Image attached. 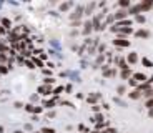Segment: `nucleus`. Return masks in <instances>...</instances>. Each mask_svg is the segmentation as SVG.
Segmentation results:
<instances>
[{"instance_id": "7", "label": "nucleus", "mask_w": 153, "mask_h": 133, "mask_svg": "<svg viewBox=\"0 0 153 133\" xmlns=\"http://www.w3.org/2000/svg\"><path fill=\"white\" fill-rule=\"evenodd\" d=\"M133 78L137 80L138 83H145V82H148V77H146L145 73H135Z\"/></svg>"}, {"instance_id": "14", "label": "nucleus", "mask_w": 153, "mask_h": 133, "mask_svg": "<svg viewBox=\"0 0 153 133\" xmlns=\"http://www.w3.org/2000/svg\"><path fill=\"white\" fill-rule=\"evenodd\" d=\"M130 75H131V70L130 68H126V70H122V73H120V77L125 80H130Z\"/></svg>"}, {"instance_id": "34", "label": "nucleus", "mask_w": 153, "mask_h": 133, "mask_svg": "<svg viewBox=\"0 0 153 133\" xmlns=\"http://www.w3.org/2000/svg\"><path fill=\"white\" fill-rule=\"evenodd\" d=\"M13 133H22V132H13Z\"/></svg>"}, {"instance_id": "8", "label": "nucleus", "mask_w": 153, "mask_h": 133, "mask_svg": "<svg viewBox=\"0 0 153 133\" xmlns=\"http://www.w3.org/2000/svg\"><path fill=\"white\" fill-rule=\"evenodd\" d=\"M126 62H128V63H137L138 62V55H137V52H130L128 53V57H126Z\"/></svg>"}, {"instance_id": "31", "label": "nucleus", "mask_w": 153, "mask_h": 133, "mask_svg": "<svg viewBox=\"0 0 153 133\" xmlns=\"http://www.w3.org/2000/svg\"><path fill=\"white\" fill-rule=\"evenodd\" d=\"M2 33H5V30L2 28V27H0V35H2Z\"/></svg>"}, {"instance_id": "12", "label": "nucleus", "mask_w": 153, "mask_h": 133, "mask_svg": "<svg viewBox=\"0 0 153 133\" xmlns=\"http://www.w3.org/2000/svg\"><path fill=\"white\" fill-rule=\"evenodd\" d=\"M140 4H142V10H143V12L150 10V8H153V2H152V0H146V2H140Z\"/></svg>"}, {"instance_id": "18", "label": "nucleus", "mask_w": 153, "mask_h": 133, "mask_svg": "<svg viewBox=\"0 0 153 133\" xmlns=\"http://www.w3.org/2000/svg\"><path fill=\"white\" fill-rule=\"evenodd\" d=\"M142 63L145 65L146 68H152V67H153V62H152V60H148V58H142Z\"/></svg>"}, {"instance_id": "20", "label": "nucleus", "mask_w": 153, "mask_h": 133, "mask_svg": "<svg viewBox=\"0 0 153 133\" xmlns=\"http://www.w3.org/2000/svg\"><path fill=\"white\" fill-rule=\"evenodd\" d=\"M98 98H100V95H98V93H95V95H90V97H88V102H90V103H95Z\"/></svg>"}, {"instance_id": "19", "label": "nucleus", "mask_w": 153, "mask_h": 133, "mask_svg": "<svg viewBox=\"0 0 153 133\" xmlns=\"http://www.w3.org/2000/svg\"><path fill=\"white\" fill-rule=\"evenodd\" d=\"M117 91H118V95H123L126 91V87L125 85H118V87H117Z\"/></svg>"}, {"instance_id": "9", "label": "nucleus", "mask_w": 153, "mask_h": 133, "mask_svg": "<svg viewBox=\"0 0 153 133\" xmlns=\"http://www.w3.org/2000/svg\"><path fill=\"white\" fill-rule=\"evenodd\" d=\"M92 30H93V22H90V20H87V22H85V28H83V35L92 33Z\"/></svg>"}, {"instance_id": "27", "label": "nucleus", "mask_w": 153, "mask_h": 133, "mask_svg": "<svg viewBox=\"0 0 153 133\" xmlns=\"http://www.w3.org/2000/svg\"><path fill=\"white\" fill-rule=\"evenodd\" d=\"M53 105H55V100H50V102H45V106H47V108H52Z\"/></svg>"}, {"instance_id": "1", "label": "nucleus", "mask_w": 153, "mask_h": 133, "mask_svg": "<svg viewBox=\"0 0 153 133\" xmlns=\"http://www.w3.org/2000/svg\"><path fill=\"white\" fill-rule=\"evenodd\" d=\"M113 45L125 48V47H128V45H130V40H126L125 37H118V38H115V40H113Z\"/></svg>"}, {"instance_id": "21", "label": "nucleus", "mask_w": 153, "mask_h": 133, "mask_svg": "<svg viewBox=\"0 0 153 133\" xmlns=\"http://www.w3.org/2000/svg\"><path fill=\"white\" fill-rule=\"evenodd\" d=\"M135 20H137V22L138 23H145V15H142V13H140V15H137V17H135Z\"/></svg>"}, {"instance_id": "11", "label": "nucleus", "mask_w": 153, "mask_h": 133, "mask_svg": "<svg viewBox=\"0 0 153 133\" xmlns=\"http://www.w3.org/2000/svg\"><path fill=\"white\" fill-rule=\"evenodd\" d=\"M38 91L43 93V95H50V93H52V87H50V85H42V87L38 88Z\"/></svg>"}, {"instance_id": "13", "label": "nucleus", "mask_w": 153, "mask_h": 133, "mask_svg": "<svg viewBox=\"0 0 153 133\" xmlns=\"http://www.w3.org/2000/svg\"><path fill=\"white\" fill-rule=\"evenodd\" d=\"M95 2H92V4H88L87 5V8H85V15H92V12H93V8H95Z\"/></svg>"}, {"instance_id": "22", "label": "nucleus", "mask_w": 153, "mask_h": 133, "mask_svg": "<svg viewBox=\"0 0 153 133\" xmlns=\"http://www.w3.org/2000/svg\"><path fill=\"white\" fill-rule=\"evenodd\" d=\"M70 7H72V2H65V4H62V5H60L62 10H68Z\"/></svg>"}, {"instance_id": "6", "label": "nucleus", "mask_w": 153, "mask_h": 133, "mask_svg": "<svg viewBox=\"0 0 153 133\" xmlns=\"http://www.w3.org/2000/svg\"><path fill=\"white\" fill-rule=\"evenodd\" d=\"M128 97H130L131 100H138V98H142V97H143V93L138 90V88H135V90H131L130 93H128Z\"/></svg>"}, {"instance_id": "32", "label": "nucleus", "mask_w": 153, "mask_h": 133, "mask_svg": "<svg viewBox=\"0 0 153 133\" xmlns=\"http://www.w3.org/2000/svg\"><path fill=\"white\" fill-rule=\"evenodd\" d=\"M148 115H150V117H153V110H150V113H148Z\"/></svg>"}, {"instance_id": "4", "label": "nucleus", "mask_w": 153, "mask_h": 133, "mask_svg": "<svg viewBox=\"0 0 153 133\" xmlns=\"http://www.w3.org/2000/svg\"><path fill=\"white\" fill-rule=\"evenodd\" d=\"M135 35H137L138 38H150V30H146V28H140V30L135 32Z\"/></svg>"}, {"instance_id": "2", "label": "nucleus", "mask_w": 153, "mask_h": 133, "mask_svg": "<svg viewBox=\"0 0 153 133\" xmlns=\"http://www.w3.org/2000/svg\"><path fill=\"white\" fill-rule=\"evenodd\" d=\"M142 4H137V5H131L130 8H128V13H131V15H140V13H142Z\"/></svg>"}, {"instance_id": "3", "label": "nucleus", "mask_w": 153, "mask_h": 133, "mask_svg": "<svg viewBox=\"0 0 153 133\" xmlns=\"http://www.w3.org/2000/svg\"><path fill=\"white\" fill-rule=\"evenodd\" d=\"M83 5H78V8H76V10L75 12H73V13H72V15H70V19H72V20H75L76 19V22H78V20H80V17H82V13H83Z\"/></svg>"}, {"instance_id": "17", "label": "nucleus", "mask_w": 153, "mask_h": 133, "mask_svg": "<svg viewBox=\"0 0 153 133\" xmlns=\"http://www.w3.org/2000/svg\"><path fill=\"white\" fill-rule=\"evenodd\" d=\"M143 97H145V98H148V100H153V88H150V90L143 91Z\"/></svg>"}, {"instance_id": "29", "label": "nucleus", "mask_w": 153, "mask_h": 133, "mask_svg": "<svg viewBox=\"0 0 153 133\" xmlns=\"http://www.w3.org/2000/svg\"><path fill=\"white\" fill-rule=\"evenodd\" d=\"M107 133H118V132H117V130H115V128H110V130H108Z\"/></svg>"}, {"instance_id": "25", "label": "nucleus", "mask_w": 153, "mask_h": 133, "mask_svg": "<svg viewBox=\"0 0 153 133\" xmlns=\"http://www.w3.org/2000/svg\"><path fill=\"white\" fill-rule=\"evenodd\" d=\"M42 133H55L53 128H48V126H45V128H42Z\"/></svg>"}, {"instance_id": "30", "label": "nucleus", "mask_w": 153, "mask_h": 133, "mask_svg": "<svg viewBox=\"0 0 153 133\" xmlns=\"http://www.w3.org/2000/svg\"><path fill=\"white\" fill-rule=\"evenodd\" d=\"M148 83H153V75L150 77V78H148Z\"/></svg>"}, {"instance_id": "10", "label": "nucleus", "mask_w": 153, "mask_h": 133, "mask_svg": "<svg viewBox=\"0 0 153 133\" xmlns=\"http://www.w3.org/2000/svg\"><path fill=\"white\" fill-rule=\"evenodd\" d=\"M117 62H118V68H120V70L130 68V67H128V62H126L125 58H118V57H117Z\"/></svg>"}, {"instance_id": "15", "label": "nucleus", "mask_w": 153, "mask_h": 133, "mask_svg": "<svg viewBox=\"0 0 153 133\" xmlns=\"http://www.w3.org/2000/svg\"><path fill=\"white\" fill-rule=\"evenodd\" d=\"M131 25V20H122V22H118L115 27H118V28H123V27H128Z\"/></svg>"}, {"instance_id": "16", "label": "nucleus", "mask_w": 153, "mask_h": 133, "mask_svg": "<svg viewBox=\"0 0 153 133\" xmlns=\"http://www.w3.org/2000/svg\"><path fill=\"white\" fill-rule=\"evenodd\" d=\"M118 5H120V7L123 8V10H125L126 7H128V8L131 7V4H130V0H120V2H118Z\"/></svg>"}, {"instance_id": "28", "label": "nucleus", "mask_w": 153, "mask_h": 133, "mask_svg": "<svg viewBox=\"0 0 153 133\" xmlns=\"http://www.w3.org/2000/svg\"><path fill=\"white\" fill-rule=\"evenodd\" d=\"M2 23H4V25L7 27V28H8V27H10V25H12V23H10V20H8V19H2Z\"/></svg>"}, {"instance_id": "23", "label": "nucleus", "mask_w": 153, "mask_h": 133, "mask_svg": "<svg viewBox=\"0 0 153 133\" xmlns=\"http://www.w3.org/2000/svg\"><path fill=\"white\" fill-rule=\"evenodd\" d=\"M128 85H131V87L138 88V85H140V83H138V82H137L135 78H130V80H128Z\"/></svg>"}, {"instance_id": "26", "label": "nucleus", "mask_w": 153, "mask_h": 133, "mask_svg": "<svg viewBox=\"0 0 153 133\" xmlns=\"http://www.w3.org/2000/svg\"><path fill=\"white\" fill-rule=\"evenodd\" d=\"M33 63L37 65V67H43V63H42V60H38L37 57H33Z\"/></svg>"}, {"instance_id": "5", "label": "nucleus", "mask_w": 153, "mask_h": 133, "mask_svg": "<svg viewBox=\"0 0 153 133\" xmlns=\"http://www.w3.org/2000/svg\"><path fill=\"white\" fill-rule=\"evenodd\" d=\"M128 15V10H118L117 13H113V17H115V20H118V22H122V20H125V17Z\"/></svg>"}, {"instance_id": "33", "label": "nucleus", "mask_w": 153, "mask_h": 133, "mask_svg": "<svg viewBox=\"0 0 153 133\" xmlns=\"http://www.w3.org/2000/svg\"><path fill=\"white\" fill-rule=\"evenodd\" d=\"M98 133H107V132H98Z\"/></svg>"}, {"instance_id": "24", "label": "nucleus", "mask_w": 153, "mask_h": 133, "mask_svg": "<svg viewBox=\"0 0 153 133\" xmlns=\"http://www.w3.org/2000/svg\"><path fill=\"white\" fill-rule=\"evenodd\" d=\"M145 106H146V108H148V110H153V100H146Z\"/></svg>"}]
</instances>
